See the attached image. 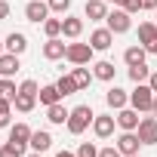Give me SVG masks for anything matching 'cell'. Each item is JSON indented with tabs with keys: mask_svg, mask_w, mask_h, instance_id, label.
<instances>
[{
	"mask_svg": "<svg viewBox=\"0 0 157 157\" xmlns=\"http://www.w3.org/2000/svg\"><path fill=\"white\" fill-rule=\"evenodd\" d=\"M96 120V114H93V108L90 105H77V108H71V117H68V132L71 136H80V132H86V126Z\"/></svg>",
	"mask_w": 157,
	"mask_h": 157,
	"instance_id": "obj_1",
	"label": "cell"
},
{
	"mask_svg": "<svg viewBox=\"0 0 157 157\" xmlns=\"http://www.w3.org/2000/svg\"><path fill=\"white\" fill-rule=\"evenodd\" d=\"M37 93H40V86H37V80H25L22 86H19V96H16V111H22V114H28V111H34V105H37Z\"/></svg>",
	"mask_w": 157,
	"mask_h": 157,
	"instance_id": "obj_2",
	"label": "cell"
},
{
	"mask_svg": "<svg viewBox=\"0 0 157 157\" xmlns=\"http://www.w3.org/2000/svg\"><path fill=\"white\" fill-rule=\"evenodd\" d=\"M129 105H132L136 111H151V105H154V90H151L148 83H139V86L129 93Z\"/></svg>",
	"mask_w": 157,
	"mask_h": 157,
	"instance_id": "obj_3",
	"label": "cell"
},
{
	"mask_svg": "<svg viewBox=\"0 0 157 157\" xmlns=\"http://www.w3.org/2000/svg\"><path fill=\"white\" fill-rule=\"evenodd\" d=\"M93 46L90 43H68V52H65V59L71 62V65H90L93 62Z\"/></svg>",
	"mask_w": 157,
	"mask_h": 157,
	"instance_id": "obj_4",
	"label": "cell"
},
{
	"mask_svg": "<svg viewBox=\"0 0 157 157\" xmlns=\"http://www.w3.org/2000/svg\"><path fill=\"white\" fill-rule=\"evenodd\" d=\"M105 22H108V28H111L114 34H126V31L132 28V19H129V13H126V10H111Z\"/></svg>",
	"mask_w": 157,
	"mask_h": 157,
	"instance_id": "obj_5",
	"label": "cell"
},
{
	"mask_svg": "<svg viewBox=\"0 0 157 157\" xmlns=\"http://www.w3.org/2000/svg\"><path fill=\"white\" fill-rule=\"evenodd\" d=\"M49 3H43V0H31V3L25 6V19L28 22H34V25H40V22H46L49 19Z\"/></svg>",
	"mask_w": 157,
	"mask_h": 157,
	"instance_id": "obj_6",
	"label": "cell"
},
{
	"mask_svg": "<svg viewBox=\"0 0 157 157\" xmlns=\"http://www.w3.org/2000/svg\"><path fill=\"white\" fill-rule=\"evenodd\" d=\"M90 46L99 49V52L111 49V46H114V31H111V28H96V31L90 34Z\"/></svg>",
	"mask_w": 157,
	"mask_h": 157,
	"instance_id": "obj_7",
	"label": "cell"
},
{
	"mask_svg": "<svg viewBox=\"0 0 157 157\" xmlns=\"http://www.w3.org/2000/svg\"><path fill=\"white\" fill-rule=\"evenodd\" d=\"M139 43L148 52H157V25L154 22H142L139 25Z\"/></svg>",
	"mask_w": 157,
	"mask_h": 157,
	"instance_id": "obj_8",
	"label": "cell"
},
{
	"mask_svg": "<svg viewBox=\"0 0 157 157\" xmlns=\"http://www.w3.org/2000/svg\"><path fill=\"white\" fill-rule=\"evenodd\" d=\"M136 132H139L142 145H157V117H142Z\"/></svg>",
	"mask_w": 157,
	"mask_h": 157,
	"instance_id": "obj_9",
	"label": "cell"
},
{
	"mask_svg": "<svg viewBox=\"0 0 157 157\" xmlns=\"http://www.w3.org/2000/svg\"><path fill=\"white\" fill-rule=\"evenodd\" d=\"M114 117L111 114H96V120H93V132L99 136V139H111L114 136Z\"/></svg>",
	"mask_w": 157,
	"mask_h": 157,
	"instance_id": "obj_10",
	"label": "cell"
},
{
	"mask_svg": "<svg viewBox=\"0 0 157 157\" xmlns=\"http://www.w3.org/2000/svg\"><path fill=\"white\" fill-rule=\"evenodd\" d=\"M139 145H142L139 132H126V129H123V136L117 139V148H120V154H123V157H132V154H139Z\"/></svg>",
	"mask_w": 157,
	"mask_h": 157,
	"instance_id": "obj_11",
	"label": "cell"
},
{
	"mask_svg": "<svg viewBox=\"0 0 157 157\" xmlns=\"http://www.w3.org/2000/svg\"><path fill=\"white\" fill-rule=\"evenodd\" d=\"M117 126L126 129V132H136L139 129V111L136 108H120L117 111Z\"/></svg>",
	"mask_w": 157,
	"mask_h": 157,
	"instance_id": "obj_12",
	"label": "cell"
},
{
	"mask_svg": "<svg viewBox=\"0 0 157 157\" xmlns=\"http://www.w3.org/2000/svg\"><path fill=\"white\" fill-rule=\"evenodd\" d=\"M65 52H68V43H65V40H59V37H49V40L43 43V56H46L49 62L65 59Z\"/></svg>",
	"mask_w": 157,
	"mask_h": 157,
	"instance_id": "obj_13",
	"label": "cell"
},
{
	"mask_svg": "<svg viewBox=\"0 0 157 157\" xmlns=\"http://www.w3.org/2000/svg\"><path fill=\"white\" fill-rule=\"evenodd\" d=\"M83 13H86L90 22H102V19H108V6H105V0H86Z\"/></svg>",
	"mask_w": 157,
	"mask_h": 157,
	"instance_id": "obj_14",
	"label": "cell"
},
{
	"mask_svg": "<svg viewBox=\"0 0 157 157\" xmlns=\"http://www.w3.org/2000/svg\"><path fill=\"white\" fill-rule=\"evenodd\" d=\"M105 102H108V108L120 111V108H126V105H129V96H126L120 86H111V90L105 93Z\"/></svg>",
	"mask_w": 157,
	"mask_h": 157,
	"instance_id": "obj_15",
	"label": "cell"
},
{
	"mask_svg": "<svg viewBox=\"0 0 157 157\" xmlns=\"http://www.w3.org/2000/svg\"><path fill=\"white\" fill-rule=\"evenodd\" d=\"M31 132H34V129H31L28 123H16V126L10 129V142L19 145V148H25V145L31 142Z\"/></svg>",
	"mask_w": 157,
	"mask_h": 157,
	"instance_id": "obj_16",
	"label": "cell"
},
{
	"mask_svg": "<svg viewBox=\"0 0 157 157\" xmlns=\"http://www.w3.org/2000/svg\"><path fill=\"white\" fill-rule=\"evenodd\" d=\"M19 68L22 65H19V56L16 52H3V56H0V77H13Z\"/></svg>",
	"mask_w": 157,
	"mask_h": 157,
	"instance_id": "obj_17",
	"label": "cell"
},
{
	"mask_svg": "<svg viewBox=\"0 0 157 157\" xmlns=\"http://www.w3.org/2000/svg\"><path fill=\"white\" fill-rule=\"evenodd\" d=\"M62 34H65V37H71V40H77V37L83 34V19H74V16L62 19Z\"/></svg>",
	"mask_w": 157,
	"mask_h": 157,
	"instance_id": "obj_18",
	"label": "cell"
},
{
	"mask_svg": "<svg viewBox=\"0 0 157 157\" xmlns=\"http://www.w3.org/2000/svg\"><path fill=\"white\" fill-rule=\"evenodd\" d=\"M3 43H6V49H10V52H16V56H22V52L28 49V37H25L22 31H13Z\"/></svg>",
	"mask_w": 157,
	"mask_h": 157,
	"instance_id": "obj_19",
	"label": "cell"
},
{
	"mask_svg": "<svg viewBox=\"0 0 157 157\" xmlns=\"http://www.w3.org/2000/svg\"><path fill=\"white\" fill-rule=\"evenodd\" d=\"M37 99H40V105H46V108H49V105H56V102H62L65 96L59 93V86H56V83H49V86H40V93H37Z\"/></svg>",
	"mask_w": 157,
	"mask_h": 157,
	"instance_id": "obj_20",
	"label": "cell"
},
{
	"mask_svg": "<svg viewBox=\"0 0 157 157\" xmlns=\"http://www.w3.org/2000/svg\"><path fill=\"white\" fill-rule=\"evenodd\" d=\"M68 117H71V111H68L65 105H59V102L46 108V120H49V123H68Z\"/></svg>",
	"mask_w": 157,
	"mask_h": 157,
	"instance_id": "obj_21",
	"label": "cell"
},
{
	"mask_svg": "<svg viewBox=\"0 0 157 157\" xmlns=\"http://www.w3.org/2000/svg\"><path fill=\"white\" fill-rule=\"evenodd\" d=\"M28 145H31L34 151H40V154H43V151L52 145V136H49L46 129H37V132H31V142H28Z\"/></svg>",
	"mask_w": 157,
	"mask_h": 157,
	"instance_id": "obj_22",
	"label": "cell"
},
{
	"mask_svg": "<svg viewBox=\"0 0 157 157\" xmlns=\"http://www.w3.org/2000/svg\"><path fill=\"white\" fill-rule=\"evenodd\" d=\"M145 52H148L145 46H129V49L123 52V62H126L129 68H132V65H145Z\"/></svg>",
	"mask_w": 157,
	"mask_h": 157,
	"instance_id": "obj_23",
	"label": "cell"
},
{
	"mask_svg": "<svg viewBox=\"0 0 157 157\" xmlns=\"http://www.w3.org/2000/svg\"><path fill=\"white\" fill-rule=\"evenodd\" d=\"M114 71H117L114 62H96L93 65V74L99 77V80H114Z\"/></svg>",
	"mask_w": 157,
	"mask_h": 157,
	"instance_id": "obj_24",
	"label": "cell"
},
{
	"mask_svg": "<svg viewBox=\"0 0 157 157\" xmlns=\"http://www.w3.org/2000/svg\"><path fill=\"white\" fill-rule=\"evenodd\" d=\"M71 77H74V83H77V90H86V86H90V80H93L96 74H90V68H83V65H77Z\"/></svg>",
	"mask_w": 157,
	"mask_h": 157,
	"instance_id": "obj_25",
	"label": "cell"
},
{
	"mask_svg": "<svg viewBox=\"0 0 157 157\" xmlns=\"http://www.w3.org/2000/svg\"><path fill=\"white\" fill-rule=\"evenodd\" d=\"M0 96H3V99H10V102H16V96H19V86L10 80V77H3V80H0Z\"/></svg>",
	"mask_w": 157,
	"mask_h": 157,
	"instance_id": "obj_26",
	"label": "cell"
},
{
	"mask_svg": "<svg viewBox=\"0 0 157 157\" xmlns=\"http://www.w3.org/2000/svg\"><path fill=\"white\" fill-rule=\"evenodd\" d=\"M148 77H151L148 65H132V68H129V80H132V83H145Z\"/></svg>",
	"mask_w": 157,
	"mask_h": 157,
	"instance_id": "obj_27",
	"label": "cell"
},
{
	"mask_svg": "<svg viewBox=\"0 0 157 157\" xmlns=\"http://www.w3.org/2000/svg\"><path fill=\"white\" fill-rule=\"evenodd\" d=\"M10 117H13V102L0 96V126H10Z\"/></svg>",
	"mask_w": 157,
	"mask_h": 157,
	"instance_id": "obj_28",
	"label": "cell"
},
{
	"mask_svg": "<svg viewBox=\"0 0 157 157\" xmlns=\"http://www.w3.org/2000/svg\"><path fill=\"white\" fill-rule=\"evenodd\" d=\"M56 86H59V93H62V96H71V93H77L74 77H59V80H56Z\"/></svg>",
	"mask_w": 157,
	"mask_h": 157,
	"instance_id": "obj_29",
	"label": "cell"
},
{
	"mask_svg": "<svg viewBox=\"0 0 157 157\" xmlns=\"http://www.w3.org/2000/svg\"><path fill=\"white\" fill-rule=\"evenodd\" d=\"M43 31H46V37H59L62 34V19H46L43 22Z\"/></svg>",
	"mask_w": 157,
	"mask_h": 157,
	"instance_id": "obj_30",
	"label": "cell"
},
{
	"mask_svg": "<svg viewBox=\"0 0 157 157\" xmlns=\"http://www.w3.org/2000/svg\"><path fill=\"white\" fill-rule=\"evenodd\" d=\"M22 154H25V148H19V145H13V142L0 145V157H22Z\"/></svg>",
	"mask_w": 157,
	"mask_h": 157,
	"instance_id": "obj_31",
	"label": "cell"
},
{
	"mask_svg": "<svg viewBox=\"0 0 157 157\" xmlns=\"http://www.w3.org/2000/svg\"><path fill=\"white\" fill-rule=\"evenodd\" d=\"M77 157H99V148L93 142H83L80 148H77Z\"/></svg>",
	"mask_w": 157,
	"mask_h": 157,
	"instance_id": "obj_32",
	"label": "cell"
},
{
	"mask_svg": "<svg viewBox=\"0 0 157 157\" xmlns=\"http://www.w3.org/2000/svg\"><path fill=\"white\" fill-rule=\"evenodd\" d=\"M49 10L52 13H68L71 10V0H49Z\"/></svg>",
	"mask_w": 157,
	"mask_h": 157,
	"instance_id": "obj_33",
	"label": "cell"
},
{
	"mask_svg": "<svg viewBox=\"0 0 157 157\" xmlns=\"http://www.w3.org/2000/svg\"><path fill=\"white\" fill-rule=\"evenodd\" d=\"M120 6L132 16V13H139V10H142V0H120Z\"/></svg>",
	"mask_w": 157,
	"mask_h": 157,
	"instance_id": "obj_34",
	"label": "cell"
},
{
	"mask_svg": "<svg viewBox=\"0 0 157 157\" xmlns=\"http://www.w3.org/2000/svg\"><path fill=\"white\" fill-rule=\"evenodd\" d=\"M99 157H123V154H120V148H117V145H111V148H102V151H99Z\"/></svg>",
	"mask_w": 157,
	"mask_h": 157,
	"instance_id": "obj_35",
	"label": "cell"
},
{
	"mask_svg": "<svg viewBox=\"0 0 157 157\" xmlns=\"http://www.w3.org/2000/svg\"><path fill=\"white\" fill-rule=\"evenodd\" d=\"M6 16H10V3H6V0H0V22H6Z\"/></svg>",
	"mask_w": 157,
	"mask_h": 157,
	"instance_id": "obj_36",
	"label": "cell"
},
{
	"mask_svg": "<svg viewBox=\"0 0 157 157\" xmlns=\"http://www.w3.org/2000/svg\"><path fill=\"white\" fill-rule=\"evenodd\" d=\"M142 10H157V0H142Z\"/></svg>",
	"mask_w": 157,
	"mask_h": 157,
	"instance_id": "obj_37",
	"label": "cell"
},
{
	"mask_svg": "<svg viewBox=\"0 0 157 157\" xmlns=\"http://www.w3.org/2000/svg\"><path fill=\"white\" fill-rule=\"evenodd\" d=\"M148 86H151V90H154V93H157V71H154V74H151V77H148Z\"/></svg>",
	"mask_w": 157,
	"mask_h": 157,
	"instance_id": "obj_38",
	"label": "cell"
},
{
	"mask_svg": "<svg viewBox=\"0 0 157 157\" xmlns=\"http://www.w3.org/2000/svg\"><path fill=\"white\" fill-rule=\"evenodd\" d=\"M151 114L157 117V93H154V105H151Z\"/></svg>",
	"mask_w": 157,
	"mask_h": 157,
	"instance_id": "obj_39",
	"label": "cell"
},
{
	"mask_svg": "<svg viewBox=\"0 0 157 157\" xmlns=\"http://www.w3.org/2000/svg\"><path fill=\"white\" fill-rule=\"evenodd\" d=\"M56 157H77V154H71V151H59Z\"/></svg>",
	"mask_w": 157,
	"mask_h": 157,
	"instance_id": "obj_40",
	"label": "cell"
},
{
	"mask_svg": "<svg viewBox=\"0 0 157 157\" xmlns=\"http://www.w3.org/2000/svg\"><path fill=\"white\" fill-rule=\"evenodd\" d=\"M28 157H43V154H40V151H34V154H28Z\"/></svg>",
	"mask_w": 157,
	"mask_h": 157,
	"instance_id": "obj_41",
	"label": "cell"
},
{
	"mask_svg": "<svg viewBox=\"0 0 157 157\" xmlns=\"http://www.w3.org/2000/svg\"><path fill=\"white\" fill-rule=\"evenodd\" d=\"M3 46H6V43H3V40H0V56H3Z\"/></svg>",
	"mask_w": 157,
	"mask_h": 157,
	"instance_id": "obj_42",
	"label": "cell"
},
{
	"mask_svg": "<svg viewBox=\"0 0 157 157\" xmlns=\"http://www.w3.org/2000/svg\"><path fill=\"white\" fill-rule=\"evenodd\" d=\"M154 25H157V10H154Z\"/></svg>",
	"mask_w": 157,
	"mask_h": 157,
	"instance_id": "obj_43",
	"label": "cell"
},
{
	"mask_svg": "<svg viewBox=\"0 0 157 157\" xmlns=\"http://www.w3.org/2000/svg\"><path fill=\"white\" fill-rule=\"evenodd\" d=\"M114 3H120V0H114Z\"/></svg>",
	"mask_w": 157,
	"mask_h": 157,
	"instance_id": "obj_44",
	"label": "cell"
}]
</instances>
